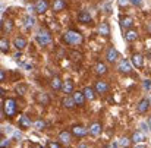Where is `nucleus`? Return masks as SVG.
Segmentation results:
<instances>
[{
	"instance_id": "obj_1",
	"label": "nucleus",
	"mask_w": 151,
	"mask_h": 148,
	"mask_svg": "<svg viewBox=\"0 0 151 148\" xmlns=\"http://www.w3.org/2000/svg\"><path fill=\"white\" fill-rule=\"evenodd\" d=\"M65 41L68 43V44H72V46H78V44H81L82 43V35H81V32H78V31H75V29H69V31H66V34H65Z\"/></svg>"
},
{
	"instance_id": "obj_2",
	"label": "nucleus",
	"mask_w": 151,
	"mask_h": 148,
	"mask_svg": "<svg viewBox=\"0 0 151 148\" xmlns=\"http://www.w3.org/2000/svg\"><path fill=\"white\" fill-rule=\"evenodd\" d=\"M3 113L7 117H12L16 114V101L13 98L3 100Z\"/></svg>"
},
{
	"instance_id": "obj_3",
	"label": "nucleus",
	"mask_w": 151,
	"mask_h": 148,
	"mask_svg": "<svg viewBox=\"0 0 151 148\" xmlns=\"http://www.w3.org/2000/svg\"><path fill=\"white\" fill-rule=\"evenodd\" d=\"M35 40H37V43L40 44V46H47V44H50L51 43V34L47 31V29H40L38 31V34L35 35Z\"/></svg>"
},
{
	"instance_id": "obj_4",
	"label": "nucleus",
	"mask_w": 151,
	"mask_h": 148,
	"mask_svg": "<svg viewBox=\"0 0 151 148\" xmlns=\"http://www.w3.org/2000/svg\"><path fill=\"white\" fill-rule=\"evenodd\" d=\"M117 57H119V51L114 49V47H109V49H107V51H106V59H107V62L114 63V62L117 60Z\"/></svg>"
},
{
	"instance_id": "obj_5",
	"label": "nucleus",
	"mask_w": 151,
	"mask_h": 148,
	"mask_svg": "<svg viewBox=\"0 0 151 148\" xmlns=\"http://www.w3.org/2000/svg\"><path fill=\"white\" fill-rule=\"evenodd\" d=\"M34 7H35V12L37 13H44L49 9V1L47 0H37Z\"/></svg>"
},
{
	"instance_id": "obj_6",
	"label": "nucleus",
	"mask_w": 151,
	"mask_h": 148,
	"mask_svg": "<svg viewBox=\"0 0 151 148\" xmlns=\"http://www.w3.org/2000/svg\"><path fill=\"white\" fill-rule=\"evenodd\" d=\"M132 65H134L135 68L141 69V68L144 66V57H142V54H139V53L132 54Z\"/></svg>"
},
{
	"instance_id": "obj_7",
	"label": "nucleus",
	"mask_w": 151,
	"mask_h": 148,
	"mask_svg": "<svg viewBox=\"0 0 151 148\" xmlns=\"http://www.w3.org/2000/svg\"><path fill=\"white\" fill-rule=\"evenodd\" d=\"M72 134H73L75 137H78V138H84V137L88 134V129H85L84 126L76 125V126H73V128H72Z\"/></svg>"
},
{
	"instance_id": "obj_8",
	"label": "nucleus",
	"mask_w": 151,
	"mask_h": 148,
	"mask_svg": "<svg viewBox=\"0 0 151 148\" xmlns=\"http://www.w3.org/2000/svg\"><path fill=\"white\" fill-rule=\"evenodd\" d=\"M73 100H75V104L76 106H79V107H82L84 104H85V96H84V93L82 91H76V93H73Z\"/></svg>"
},
{
	"instance_id": "obj_9",
	"label": "nucleus",
	"mask_w": 151,
	"mask_h": 148,
	"mask_svg": "<svg viewBox=\"0 0 151 148\" xmlns=\"http://www.w3.org/2000/svg\"><path fill=\"white\" fill-rule=\"evenodd\" d=\"M132 25H134V19L131 16H122L120 18V27L122 28H125V29L129 31L132 28Z\"/></svg>"
},
{
	"instance_id": "obj_10",
	"label": "nucleus",
	"mask_w": 151,
	"mask_h": 148,
	"mask_svg": "<svg viewBox=\"0 0 151 148\" xmlns=\"http://www.w3.org/2000/svg\"><path fill=\"white\" fill-rule=\"evenodd\" d=\"M150 100L148 98H142L139 103H138V106H137V111L138 113H145L147 110H148V107H150Z\"/></svg>"
},
{
	"instance_id": "obj_11",
	"label": "nucleus",
	"mask_w": 151,
	"mask_h": 148,
	"mask_svg": "<svg viewBox=\"0 0 151 148\" xmlns=\"http://www.w3.org/2000/svg\"><path fill=\"white\" fill-rule=\"evenodd\" d=\"M109 91V85L104 81H97L96 82V93L97 94H106Z\"/></svg>"
},
{
	"instance_id": "obj_12",
	"label": "nucleus",
	"mask_w": 151,
	"mask_h": 148,
	"mask_svg": "<svg viewBox=\"0 0 151 148\" xmlns=\"http://www.w3.org/2000/svg\"><path fill=\"white\" fill-rule=\"evenodd\" d=\"M117 69H119L120 72H123V73H129V72H131V63H129V60H126V59H122V60L119 62V66H117Z\"/></svg>"
},
{
	"instance_id": "obj_13",
	"label": "nucleus",
	"mask_w": 151,
	"mask_h": 148,
	"mask_svg": "<svg viewBox=\"0 0 151 148\" xmlns=\"http://www.w3.org/2000/svg\"><path fill=\"white\" fill-rule=\"evenodd\" d=\"M91 19H93V18H91L90 12H87V10H82V12H79V15H78V21L82 22V24H90Z\"/></svg>"
},
{
	"instance_id": "obj_14",
	"label": "nucleus",
	"mask_w": 151,
	"mask_h": 148,
	"mask_svg": "<svg viewBox=\"0 0 151 148\" xmlns=\"http://www.w3.org/2000/svg\"><path fill=\"white\" fill-rule=\"evenodd\" d=\"M131 141H132V142H135V144H141V142H144V141H145V135H144L141 131H137V132H134V134H132Z\"/></svg>"
},
{
	"instance_id": "obj_15",
	"label": "nucleus",
	"mask_w": 151,
	"mask_h": 148,
	"mask_svg": "<svg viewBox=\"0 0 151 148\" xmlns=\"http://www.w3.org/2000/svg\"><path fill=\"white\" fill-rule=\"evenodd\" d=\"M99 34L103 37H109L110 35V28H109V24L107 22H101L99 25Z\"/></svg>"
},
{
	"instance_id": "obj_16",
	"label": "nucleus",
	"mask_w": 151,
	"mask_h": 148,
	"mask_svg": "<svg viewBox=\"0 0 151 148\" xmlns=\"http://www.w3.org/2000/svg\"><path fill=\"white\" fill-rule=\"evenodd\" d=\"M137 38H138V31H137V29H129V31H126V34H125V40H126V41L132 43V41H137Z\"/></svg>"
},
{
	"instance_id": "obj_17",
	"label": "nucleus",
	"mask_w": 151,
	"mask_h": 148,
	"mask_svg": "<svg viewBox=\"0 0 151 148\" xmlns=\"http://www.w3.org/2000/svg\"><path fill=\"white\" fill-rule=\"evenodd\" d=\"M13 46L18 50L25 49V47H27V40H25L24 37H16V38L13 40Z\"/></svg>"
},
{
	"instance_id": "obj_18",
	"label": "nucleus",
	"mask_w": 151,
	"mask_h": 148,
	"mask_svg": "<svg viewBox=\"0 0 151 148\" xmlns=\"http://www.w3.org/2000/svg\"><path fill=\"white\" fill-rule=\"evenodd\" d=\"M90 134H91V135H94V137L100 135V134H101V123H99V122H94V123L90 126Z\"/></svg>"
},
{
	"instance_id": "obj_19",
	"label": "nucleus",
	"mask_w": 151,
	"mask_h": 148,
	"mask_svg": "<svg viewBox=\"0 0 151 148\" xmlns=\"http://www.w3.org/2000/svg\"><path fill=\"white\" fill-rule=\"evenodd\" d=\"M62 90H63L65 94H72V93H73V82H72L70 79H68L66 82H63Z\"/></svg>"
},
{
	"instance_id": "obj_20",
	"label": "nucleus",
	"mask_w": 151,
	"mask_h": 148,
	"mask_svg": "<svg viewBox=\"0 0 151 148\" xmlns=\"http://www.w3.org/2000/svg\"><path fill=\"white\" fill-rule=\"evenodd\" d=\"M65 7H66L65 0H54V1H53V10H54V12H60V10H63Z\"/></svg>"
},
{
	"instance_id": "obj_21",
	"label": "nucleus",
	"mask_w": 151,
	"mask_h": 148,
	"mask_svg": "<svg viewBox=\"0 0 151 148\" xmlns=\"http://www.w3.org/2000/svg\"><path fill=\"white\" fill-rule=\"evenodd\" d=\"M62 104L66 107V108H73L76 104H75V100H73V97H70V96H68V97H65L63 98V101H62Z\"/></svg>"
},
{
	"instance_id": "obj_22",
	"label": "nucleus",
	"mask_w": 151,
	"mask_h": 148,
	"mask_svg": "<svg viewBox=\"0 0 151 148\" xmlns=\"http://www.w3.org/2000/svg\"><path fill=\"white\" fill-rule=\"evenodd\" d=\"M96 73L97 75H106L107 73V66L103 62H97V65H96Z\"/></svg>"
},
{
	"instance_id": "obj_23",
	"label": "nucleus",
	"mask_w": 151,
	"mask_h": 148,
	"mask_svg": "<svg viewBox=\"0 0 151 148\" xmlns=\"http://www.w3.org/2000/svg\"><path fill=\"white\" fill-rule=\"evenodd\" d=\"M50 85H51V88H53L54 91H57V90H60V88L63 87V82L60 81V78H59V76H54V78L51 79Z\"/></svg>"
},
{
	"instance_id": "obj_24",
	"label": "nucleus",
	"mask_w": 151,
	"mask_h": 148,
	"mask_svg": "<svg viewBox=\"0 0 151 148\" xmlns=\"http://www.w3.org/2000/svg\"><path fill=\"white\" fill-rule=\"evenodd\" d=\"M19 125H21L22 128H29V126H31V119H29L28 116L22 114V116H19Z\"/></svg>"
},
{
	"instance_id": "obj_25",
	"label": "nucleus",
	"mask_w": 151,
	"mask_h": 148,
	"mask_svg": "<svg viewBox=\"0 0 151 148\" xmlns=\"http://www.w3.org/2000/svg\"><path fill=\"white\" fill-rule=\"evenodd\" d=\"M59 139H60L63 144H69V142H70V132H68V131L60 132V134H59Z\"/></svg>"
},
{
	"instance_id": "obj_26",
	"label": "nucleus",
	"mask_w": 151,
	"mask_h": 148,
	"mask_svg": "<svg viewBox=\"0 0 151 148\" xmlns=\"http://www.w3.org/2000/svg\"><path fill=\"white\" fill-rule=\"evenodd\" d=\"M84 96H85V98L87 100H94V97H96V93H94V90L91 88V87H87V88H84Z\"/></svg>"
},
{
	"instance_id": "obj_27",
	"label": "nucleus",
	"mask_w": 151,
	"mask_h": 148,
	"mask_svg": "<svg viewBox=\"0 0 151 148\" xmlns=\"http://www.w3.org/2000/svg\"><path fill=\"white\" fill-rule=\"evenodd\" d=\"M0 50H1V53H9V41L4 37L0 38Z\"/></svg>"
},
{
	"instance_id": "obj_28",
	"label": "nucleus",
	"mask_w": 151,
	"mask_h": 148,
	"mask_svg": "<svg viewBox=\"0 0 151 148\" xmlns=\"http://www.w3.org/2000/svg\"><path fill=\"white\" fill-rule=\"evenodd\" d=\"M1 27H3V31H4V32H10V31H12V28H13V22H12L10 19L3 21Z\"/></svg>"
},
{
	"instance_id": "obj_29",
	"label": "nucleus",
	"mask_w": 151,
	"mask_h": 148,
	"mask_svg": "<svg viewBox=\"0 0 151 148\" xmlns=\"http://www.w3.org/2000/svg\"><path fill=\"white\" fill-rule=\"evenodd\" d=\"M34 22H35V19H34L31 15L25 16V27H27V28H31V27L34 25Z\"/></svg>"
},
{
	"instance_id": "obj_30",
	"label": "nucleus",
	"mask_w": 151,
	"mask_h": 148,
	"mask_svg": "<svg viewBox=\"0 0 151 148\" xmlns=\"http://www.w3.org/2000/svg\"><path fill=\"white\" fill-rule=\"evenodd\" d=\"M34 125H35V128H37L38 131H43V129L46 128V122H44V120H41V119H38Z\"/></svg>"
},
{
	"instance_id": "obj_31",
	"label": "nucleus",
	"mask_w": 151,
	"mask_h": 148,
	"mask_svg": "<svg viewBox=\"0 0 151 148\" xmlns=\"http://www.w3.org/2000/svg\"><path fill=\"white\" fill-rule=\"evenodd\" d=\"M16 93H18V94H21V96H22V94H25V93H27V85L19 84V85L16 87Z\"/></svg>"
},
{
	"instance_id": "obj_32",
	"label": "nucleus",
	"mask_w": 151,
	"mask_h": 148,
	"mask_svg": "<svg viewBox=\"0 0 151 148\" xmlns=\"http://www.w3.org/2000/svg\"><path fill=\"white\" fill-rule=\"evenodd\" d=\"M37 100H38L40 103H43V104H49V98H47L46 94H40V96L37 97Z\"/></svg>"
},
{
	"instance_id": "obj_33",
	"label": "nucleus",
	"mask_w": 151,
	"mask_h": 148,
	"mask_svg": "<svg viewBox=\"0 0 151 148\" xmlns=\"http://www.w3.org/2000/svg\"><path fill=\"white\" fill-rule=\"evenodd\" d=\"M9 145H10L9 139H6V138H1V141H0V148H7Z\"/></svg>"
},
{
	"instance_id": "obj_34",
	"label": "nucleus",
	"mask_w": 151,
	"mask_h": 148,
	"mask_svg": "<svg viewBox=\"0 0 151 148\" xmlns=\"http://www.w3.org/2000/svg\"><path fill=\"white\" fill-rule=\"evenodd\" d=\"M129 142H132V141L128 139V138H122V139H120V147H128Z\"/></svg>"
},
{
	"instance_id": "obj_35",
	"label": "nucleus",
	"mask_w": 151,
	"mask_h": 148,
	"mask_svg": "<svg viewBox=\"0 0 151 148\" xmlns=\"http://www.w3.org/2000/svg\"><path fill=\"white\" fill-rule=\"evenodd\" d=\"M47 148H60V144L59 142H54V141H49Z\"/></svg>"
},
{
	"instance_id": "obj_36",
	"label": "nucleus",
	"mask_w": 151,
	"mask_h": 148,
	"mask_svg": "<svg viewBox=\"0 0 151 148\" xmlns=\"http://www.w3.org/2000/svg\"><path fill=\"white\" fill-rule=\"evenodd\" d=\"M142 85H144V90H150L151 88V79H145Z\"/></svg>"
},
{
	"instance_id": "obj_37",
	"label": "nucleus",
	"mask_w": 151,
	"mask_h": 148,
	"mask_svg": "<svg viewBox=\"0 0 151 148\" xmlns=\"http://www.w3.org/2000/svg\"><path fill=\"white\" fill-rule=\"evenodd\" d=\"M129 1H131L134 6H138V7L142 6V0H129Z\"/></svg>"
},
{
	"instance_id": "obj_38",
	"label": "nucleus",
	"mask_w": 151,
	"mask_h": 148,
	"mask_svg": "<svg viewBox=\"0 0 151 148\" xmlns=\"http://www.w3.org/2000/svg\"><path fill=\"white\" fill-rule=\"evenodd\" d=\"M117 3H119L120 7H123V6H126L128 3H131V1H129V0H117Z\"/></svg>"
},
{
	"instance_id": "obj_39",
	"label": "nucleus",
	"mask_w": 151,
	"mask_h": 148,
	"mask_svg": "<svg viewBox=\"0 0 151 148\" xmlns=\"http://www.w3.org/2000/svg\"><path fill=\"white\" fill-rule=\"evenodd\" d=\"M4 79H6V72L4 70H0V81L4 82Z\"/></svg>"
},
{
	"instance_id": "obj_40",
	"label": "nucleus",
	"mask_w": 151,
	"mask_h": 148,
	"mask_svg": "<svg viewBox=\"0 0 151 148\" xmlns=\"http://www.w3.org/2000/svg\"><path fill=\"white\" fill-rule=\"evenodd\" d=\"M103 148H116V145H104Z\"/></svg>"
},
{
	"instance_id": "obj_41",
	"label": "nucleus",
	"mask_w": 151,
	"mask_h": 148,
	"mask_svg": "<svg viewBox=\"0 0 151 148\" xmlns=\"http://www.w3.org/2000/svg\"><path fill=\"white\" fill-rule=\"evenodd\" d=\"M148 128H150V131H151V117L148 119Z\"/></svg>"
},
{
	"instance_id": "obj_42",
	"label": "nucleus",
	"mask_w": 151,
	"mask_h": 148,
	"mask_svg": "<svg viewBox=\"0 0 151 148\" xmlns=\"http://www.w3.org/2000/svg\"><path fill=\"white\" fill-rule=\"evenodd\" d=\"M134 148H145V145H137V147H134Z\"/></svg>"
},
{
	"instance_id": "obj_43",
	"label": "nucleus",
	"mask_w": 151,
	"mask_h": 148,
	"mask_svg": "<svg viewBox=\"0 0 151 148\" xmlns=\"http://www.w3.org/2000/svg\"><path fill=\"white\" fill-rule=\"evenodd\" d=\"M79 148H88V147H87L85 144H82V145H79Z\"/></svg>"
},
{
	"instance_id": "obj_44",
	"label": "nucleus",
	"mask_w": 151,
	"mask_h": 148,
	"mask_svg": "<svg viewBox=\"0 0 151 148\" xmlns=\"http://www.w3.org/2000/svg\"><path fill=\"white\" fill-rule=\"evenodd\" d=\"M148 100H150V104H151V94H150V97H148Z\"/></svg>"
}]
</instances>
